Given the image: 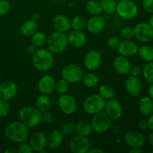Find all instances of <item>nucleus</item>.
I'll list each match as a JSON object with an SVG mask.
<instances>
[{"instance_id":"13","label":"nucleus","mask_w":153,"mask_h":153,"mask_svg":"<svg viewBox=\"0 0 153 153\" xmlns=\"http://www.w3.org/2000/svg\"><path fill=\"white\" fill-rule=\"evenodd\" d=\"M102 62L101 53L98 50L92 49L87 52L84 58V65L87 70L94 71L100 67Z\"/></svg>"},{"instance_id":"58","label":"nucleus","mask_w":153,"mask_h":153,"mask_svg":"<svg viewBox=\"0 0 153 153\" xmlns=\"http://www.w3.org/2000/svg\"><path fill=\"white\" fill-rule=\"evenodd\" d=\"M152 153H153V150H152Z\"/></svg>"},{"instance_id":"45","label":"nucleus","mask_w":153,"mask_h":153,"mask_svg":"<svg viewBox=\"0 0 153 153\" xmlns=\"http://www.w3.org/2000/svg\"><path fill=\"white\" fill-rule=\"evenodd\" d=\"M142 5L143 9L149 13H153V0H143Z\"/></svg>"},{"instance_id":"14","label":"nucleus","mask_w":153,"mask_h":153,"mask_svg":"<svg viewBox=\"0 0 153 153\" xmlns=\"http://www.w3.org/2000/svg\"><path fill=\"white\" fill-rule=\"evenodd\" d=\"M105 28V19L100 15L92 16L87 19L86 28L91 34H97L101 33Z\"/></svg>"},{"instance_id":"25","label":"nucleus","mask_w":153,"mask_h":153,"mask_svg":"<svg viewBox=\"0 0 153 153\" xmlns=\"http://www.w3.org/2000/svg\"><path fill=\"white\" fill-rule=\"evenodd\" d=\"M37 28H38V24L37 21L33 19H28L21 25L19 28V32L22 36L30 37L37 31Z\"/></svg>"},{"instance_id":"7","label":"nucleus","mask_w":153,"mask_h":153,"mask_svg":"<svg viewBox=\"0 0 153 153\" xmlns=\"http://www.w3.org/2000/svg\"><path fill=\"white\" fill-rule=\"evenodd\" d=\"M61 75V78L67 81L69 84H76L82 80L84 73L79 65L76 64H70L62 69Z\"/></svg>"},{"instance_id":"6","label":"nucleus","mask_w":153,"mask_h":153,"mask_svg":"<svg viewBox=\"0 0 153 153\" xmlns=\"http://www.w3.org/2000/svg\"><path fill=\"white\" fill-rule=\"evenodd\" d=\"M106 101L100 94H92L87 97L83 102V111L86 114L94 115L104 110Z\"/></svg>"},{"instance_id":"3","label":"nucleus","mask_w":153,"mask_h":153,"mask_svg":"<svg viewBox=\"0 0 153 153\" xmlns=\"http://www.w3.org/2000/svg\"><path fill=\"white\" fill-rule=\"evenodd\" d=\"M47 49L52 54H61L65 51L68 45L67 34L60 31H54L46 39Z\"/></svg>"},{"instance_id":"28","label":"nucleus","mask_w":153,"mask_h":153,"mask_svg":"<svg viewBox=\"0 0 153 153\" xmlns=\"http://www.w3.org/2000/svg\"><path fill=\"white\" fill-rule=\"evenodd\" d=\"M92 131L91 124L87 121H80L76 125V131L79 135L88 137L92 133Z\"/></svg>"},{"instance_id":"24","label":"nucleus","mask_w":153,"mask_h":153,"mask_svg":"<svg viewBox=\"0 0 153 153\" xmlns=\"http://www.w3.org/2000/svg\"><path fill=\"white\" fill-rule=\"evenodd\" d=\"M131 67V62L126 57L120 55L114 61V68L118 74L127 75L129 73Z\"/></svg>"},{"instance_id":"17","label":"nucleus","mask_w":153,"mask_h":153,"mask_svg":"<svg viewBox=\"0 0 153 153\" xmlns=\"http://www.w3.org/2000/svg\"><path fill=\"white\" fill-rule=\"evenodd\" d=\"M117 50L120 55L124 57H131L137 54L138 52V46L134 42L130 40H123L120 42V44L117 46Z\"/></svg>"},{"instance_id":"43","label":"nucleus","mask_w":153,"mask_h":153,"mask_svg":"<svg viewBox=\"0 0 153 153\" xmlns=\"http://www.w3.org/2000/svg\"><path fill=\"white\" fill-rule=\"evenodd\" d=\"M32 152L33 150L29 143H27L26 142L19 143V146L17 149L18 153H32Z\"/></svg>"},{"instance_id":"39","label":"nucleus","mask_w":153,"mask_h":153,"mask_svg":"<svg viewBox=\"0 0 153 153\" xmlns=\"http://www.w3.org/2000/svg\"><path fill=\"white\" fill-rule=\"evenodd\" d=\"M120 35L123 40H131L134 37V28L131 26H125L121 29Z\"/></svg>"},{"instance_id":"41","label":"nucleus","mask_w":153,"mask_h":153,"mask_svg":"<svg viewBox=\"0 0 153 153\" xmlns=\"http://www.w3.org/2000/svg\"><path fill=\"white\" fill-rule=\"evenodd\" d=\"M10 9V4L7 0H0V16L7 14Z\"/></svg>"},{"instance_id":"42","label":"nucleus","mask_w":153,"mask_h":153,"mask_svg":"<svg viewBox=\"0 0 153 153\" xmlns=\"http://www.w3.org/2000/svg\"><path fill=\"white\" fill-rule=\"evenodd\" d=\"M120 40L119 37H117V36H112L108 39L107 45L109 48L117 49L118 45L120 44Z\"/></svg>"},{"instance_id":"11","label":"nucleus","mask_w":153,"mask_h":153,"mask_svg":"<svg viewBox=\"0 0 153 153\" xmlns=\"http://www.w3.org/2000/svg\"><path fill=\"white\" fill-rule=\"evenodd\" d=\"M104 110L111 120H118L122 117L123 114L122 105L119 100L115 98L111 99L106 102Z\"/></svg>"},{"instance_id":"31","label":"nucleus","mask_w":153,"mask_h":153,"mask_svg":"<svg viewBox=\"0 0 153 153\" xmlns=\"http://www.w3.org/2000/svg\"><path fill=\"white\" fill-rule=\"evenodd\" d=\"M139 56L143 61L149 62L153 61V47L149 45H143L138 48Z\"/></svg>"},{"instance_id":"57","label":"nucleus","mask_w":153,"mask_h":153,"mask_svg":"<svg viewBox=\"0 0 153 153\" xmlns=\"http://www.w3.org/2000/svg\"><path fill=\"white\" fill-rule=\"evenodd\" d=\"M0 83H1V78H0Z\"/></svg>"},{"instance_id":"32","label":"nucleus","mask_w":153,"mask_h":153,"mask_svg":"<svg viewBox=\"0 0 153 153\" xmlns=\"http://www.w3.org/2000/svg\"><path fill=\"white\" fill-rule=\"evenodd\" d=\"M81 81H82V83L85 87L88 88H93L98 85L100 79H99V77L95 73H89L83 75Z\"/></svg>"},{"instance_id":"59","label":"nucleus","mask_w":153,"mask_h":153,"mask_svg":"<svg viewBox=\"0 0 153 153\" xmlns=\"http://www.w3.org/2000/svg\"><path fill=\"white\" fill-rule=\"evenodd\" d=\"M152 41H153V38H152Z\"/></svg>"},{"instance_id":"54","label":"nucleus","mask_w":153,"mask_h":153,"mask_svg":"<svg viewBox=\"0 0 153 153\" xmlns=\"http://www.w3.org/2000/svg\"><path fill=\"white\" fill-rule=\"evenodd\" d=\"M149 144H150L151 146L153 147V131L149 136Z\"/></svg>"},{"instance_id":"15","label":"nucleus","mask_w":153,"mask_h":153,"mask_svg":"<svg viewBox=\"0 0 153 153\" xmlns=\"http://www.w3.org/2000/svg\"><path fill=\"white\" fill-rule=\"evenodd\" d=\"M125 142L130 147H143L146 143V137L138 131H129L125 134Z\"/></svg>"},{"instance_id":"10","label":"nucleus","mask_w":153,"mask_h":153,"mask_svg":"<svg viewBox=\"0 0 153 153\" xmlns=\"http://www.w3.org/2000/svg\"><path fill=\"white\" fill-rule=\"evenodd\" d=\"M58 105L64 114L71 115L76 111L77 102L73 96L65 94L60 96L58 100Z\"/></svg>"},{"instance_id":"20","label":"nucleus","mask_w":153,"mask_h":153,"mask_svg":"<svg viewBox=\"0 0 153 153\" xmlns=\"http://www.w3.org/2000/svg\"><path fill=\"white\" fill-rule=\"evenodd\" d=\"M29 144L33 151L41 152L46 146V135L42 131L34 133L30 138Z\"/></svg>"},{"instance_id":"50","label":"nucleus","mask_w":153,"mask_h":153,"mask_svg":"<svg viewBox=\"0 0 153 153\" xmlns=\"http://www.w3.org/2000/svg\"><path fill=\"white\" fill-rule=\"evenodd\" d=\"M148 122V128H150L152 131H153V113L152 114L149 115V119L147 120Z\"/></svg>"},{"instance_id":"34","label":"nucleus","mask_w":153,"mask_h":153,"mask_svg":"<svg viewBox=\"0 0 153 153\" xmlns=\"http://www.w3.org/2000/svg\"><path fill=\"white\" fill-rule=\"evenodd\" d=\"M100 3L102 12H105L106 14H111L116 10V0H100Z\"/></svg>"},{"instance_id":"9","label":"nucleus","mask_w":153,"mask_h":153,"mask_svg":"<svg viewBox=\"0 0 153 153\" xmlns=\"http://www.w3.org/2000/svg\"><path fill=\"white\" fill-rule=\"evenodd\" d=\"M134 37L142 43H148L152 40L153 28L147 22H141L134 27Z\"/></svg>"},{"instance_id":"51","label":"nucleus","mask_w":153,"mask_h":153,"mask_svg":"<svg viewBox=\"0 0 153 153\" xmlns=\"http://www.w3.org/2000/svg\"><path fill=\"white\" fill-rule=\"evenodd\" d=\"M130 153H141L143 152V149L141 147H132L129 150Z\"/></svg>"},{"instance_id":"40","label":"nucleus","mask_w":153,"mask_h":153,"mask_svg":"<svg viewBox=\"0 0 153 153\" xmlns=\"http://www.w3.org/2000/svg\"><path fill=\"white\" fill-rule=\"evenodd\" d=\"M10 106L7 100L0 99V117H4L8 114Z\"/></svg>"},{"instance_id":"18","label":"nucleus","mask_w":153,"mask_h":153,"mask_svg":"<svg viewBox=\"0 0 153 153\" xmlns=\"http://www.w3.org/2000/svg\"><path fill=\"white\" fill-rule=\"evenodd\" d=\"M17 85L11 81H5L0 83V99L10 100L17 94Z\"/></svg>"},{"instance_id":"38","label":"nucleus","mask_w":153,"mask_h":153,"mask_svg":"<svg viewBox=\"0 0 153 153\" xmlns=\"http://www.w3.org/2000/svg\"><path fill=\"white\" fill-rule=\"evenodd\" d=\"M64 136H68L76 131V124L73 122H67L62 126L61 129Z\"/></svg>"},{"instance_id":"23","label":"nucleus","mask_w":153,"mask_h":153,"mask_svg":"<svg viewBox=\"0 0 153 153\" xmlns=\"http://www.w3.org/2000/svg\"><path fill=\"white\" fill-rule=\"evenodd\" d=\"M64 135L61 131L58 129L53 130L46 137V146L52 150L58 149L62 145Z\"/></svg>"},{"instance_id":"19","label":"nucleus","mask_w":153,"mask_h":153,"mask_svg":"<svg viewBox=\"0 0 153 153\" xmlns=\"http://www.w3.org/2000/svg\"><path fill=\"white\" fill-rule=\"evenodd\" d=\"M125 88L129 95L132 97H137L141 94L143 85L138 77L131 76L126 80Z\"/></svg>"},{"instance_id":"4","label":"nucleus","mask_w":153,"mask_h":153,"mask_svg":"<svg viewBox=\"0 0 153 153\" xmlns=\"http://www.w3.org/2000/svg\"><path fill=\"white\" fill-rule=\"evenodd\" d=\"M41 114L36 108L25 106L19 110V121L28 128H34L41 123Z\"/></svg>"},{"instance_id":"12","label":"nucleus","mask_w":153,"mask_h":153,"mask_svg":"<svg viewBox=\"0 0 153 153\" xmlns=\"http://www.w3.org/2000/svg\"><path fill=\"white\" fill-rule=\"evenodd\" d=\"M91 148V142L88 137L77 134L72 137L70 149L73 153H87Z\"/></svg>"},{"instance_id":"52","label":"nucleus","mask_w":153,"mask_h":153,"mask_svg":"<svg viewBox=\"0 0 153 153\" xmlns=\"http://www.w3.org/2000/svg\"><path fill=\"white\" fill-rule=\"evenodd\" d=\"M4 153H16L17 152V149H15L14 147H7V149H4Z\"/></svg>"},{"instance_id":"21","label":"nucleus","mask_w":153,"mask_h":153,"mask_svg":"<svg viewBox=\"0 0 153 153\" xmlns=\"http://www.w3.org/2000/svg\"><path fill=\"white\" fill-rule=\"evenodd\" d=\"M52 24L54 29L60 32L66 33L71 28V20L63 14H58L54 16Z\"/></svg>"},{"instance_id":"47","label":"nucleus","mask_w":153,"mask_h":153,"mask_svg":"<svg viewBox=\"0 0 153 153\" xmlns=\"http://www.w3.org/2000/svg\"><path fill=\"white\" fill-rule=\"evenodd\" d=\"M138 127L140 129H146L148 128V122L146 120H141L138 123Z\"/></svg>"},{"instance_id":"37","label":"nucleus","mask_w":153,"mask_h":153,"mask_svg":"<svg viewBox=\"0 0 153 153\" xmlns=\"http://www.w3.org/2000/svg\"><path fill=\"white\" fill-rule=\"evenodd\" d=\"M69 83L66 80L61 78V79H58V81H55V91L58 95L61 96L63 94H67L68 91Z\"/></svg>"},{"instance_id":"49","label":"nucleus","mask_w":153,"mask_h":153,"mask_svg":"<svg viewBox=\"0 0 153 153\" xmlns=\"http://www.w3.org/2000/svg\"><path fill=\"white\" fill-rule=\"evenodd\" d=\"M88 153H104V150L101 149L100 148L94 147V148H90L89 150L88 151Z\"/></svg>"},{"instance_id":"2","label":"nucleus","mask_w":153,"mask_h":153,"mask_svg":"<svg viewBox=\"0 0 153 153\" xmlns=\"http://www.w3.org/2000/svg\"><path fill=\"white\" fill-rule=\"evenodd\" d=\"M32 64L38 71H48L54 64L53 54L45 48L40 47L36 49L35 52L32 55Z\"/></svg>"},{"instance_id":"29","label":"nucleus","mask_w":153,"mask_h":153,"mask_svg":"<svg viewBox=\"0 0 153 153\" xmlns=\"http://www.w3.org/2000/svg\"><path fill=\"white\" fill-rule=\"evenodd\" d=\"M86 11L92 16L100 15L102 12L101 4L98 0H89L85 5Z\"/></svg>"},{"instance_id":"48","label":"nucleus","mask_w":153,"mask_h":153,"mask_svg":"<svg viewBox=\"0 0 153 153\" xmlns=\"http://www.w3.org/2000/svg\"><path fill=\"white\" fill-rule=\"evenodd\" d=\"M35 51H36V47L34 46H33L32 44H31V45H29V46H27L26 52L28 54L33 55V54L35 52Z\"/></svg>"},{"instance_id":"22","label":"nucleus","mask_w":153,"mask_h":153,"mask_svg":"<svg viewBox=\"0 0 153 153\" xmlns=\"http://www.w3.org/2000/svg\"><path fill=\"white\" fill-rule=\"evenodd\" d=\"M68 43L73 47L81 48L85 45L87 42V37L82 31L73 30L67 34Z\"/></svg>"},{"instance_id":"55","label":"nucleus","mask_w":153,"mask_h":153,"mask_svg":"<svg viewBox=\"0 0 153 153\" xmlns=\"http://www.w3.org/2000/svg\"><path fill=\"white\" fill-rule=\"evenodd\" d=\"M33 19H34V20H38L39 19H40V14H39L38 13H34V14H33Z\"/></svg>"},{"instance_id":"56","label":"nucleus","mask_w":153,"mask_h":153,"mask_svg":"<svg viewBox=\"0 0 153 153\" xmlns=\"http://www.w3.org/2000/svg\"><path fill=\"white\" fill-rule=\"evenodd\" d=\"M148 23L152 26V28H153V13H152V15H151L150 17H149V22H148Z\"/></svg>"},{"instance_id":"27","label":"nucleus","mask_w":153,"mask_h":153,"mask_svg":"<svg viewBox=\"0 0 153 153\" xmlns=\"http://www.w3.org/2000/svg\"><path fill=\"white\" fill-rule=\"evenodd\" d=\"M138 108L142 114L149 116L153 113V100L149 97H142L139 101Z\"/></svg>"},{"instance_id":"30","label":"nucleus","mask_w":153,"mask_h":153,"mask_svg":"<svg viewBox=\"0 0 153 153\" xmlns=\"http://www.w3.org/2000/svg\"><path fill=\"white\" fill-rule=\"evenodd\" d=\"M31 44L36 48H40L46 43V35L43 31H37L31 36Z\"/></svg>"},{"instance_id":"44","label":"nucleus","mask_w":153,"mask_h":153,"mask_svg":"<svg viewBox=\"0 0 153 153\" xmlns=\"http://www.w3.org/2000/svg\"><path fill=\"white\" fill-rule=\"evenodd\" d=\"M53 120V116L51 113L46 111L41 114V123L45 125H49Z\"/></svg>"},{"instance_id":"46","label":"nucleus","mask_w":153,"mask_h":153,"mask_svg":"<svg viewBox=\"0 0 153 153\" xmlns=\"http://www.w3.org/2000/svg\"><path fill=\"white\" fill-rule=\"evenodd\" d=\"M129 73L131 74V76H134V77H139L142 75V69L138 66H134L131 67L130 69Z\"/></svg>"},{"instance_id":"35","label":"nucleus","mask_w":153,"mask_h":153,"mask_svg":"<svg viewBox=\"0 0 153 153\" xmlns=\"http://www.w3.org/2000/svg\"><path fill=\"white\" fill-rule=\"evenodd\" d=\"M87 20L82 16H76L71 20V28L73 30L82 31L86 28Z\"/></svg>"},{"instance_id":"8","label":"nucleus","mask_w":153,"mask_h":153,"mask_svg":"<svg viewBox=\"0 0 153 153\" xmlns=\"http://www.w3.org/2000/svg\"><path fill=\"white\" fill-rule=\"evenodd\" d=\"M91 124L93 131L102 134V133L106 132L110 128L111 120L105 112V111H102L94 114Z\"/></svg>"},{"instance_id":"36","label":"nucleus","mask_w":153,"mask_h":153,"mask_svg":"<svg viewBox=\"0 0 153 153\" xmlns=\"http://www.w3.org/2000/svg\"><path fill=\"white\" fill-rule=\"evenodd\" d=\"M142 75L146 82L153 83V61H149L145 64L142 69Z\"/></svg>"},{"instance_id":"53","label":"nucleus","mask_w":153,"mask_h":153,"mask_svg":"<svg viewBox=\"0 0 153 153\" xmlns=\"http://www.w3.org/2000/svg\"><path fill=\"white\" fill-rule=\"evenodd\" d=\"M148 94H149V97L153 100V83L151 84L148 88Z\"/></svg>"},{"instance_id":"33","label":"nucleus","mask_w":153,"mask_h":153,"mask_svg":"<svg viewBox=\"0 0 153 153\" xmlns=\"http://www.w3.org/2000/svg\"><path fill=\"white\" fill-rule=\"evenodd\" d=\"M99 94L105 100H108L115 98V92L111 86L108 85H102L99 88Z\"/></svg>"},{"instance_id":"5","label":"nucleus","mask_w":153,"mask_h":153,"mask_svg":"<svg viewBox=\"0 0 153 153\" xmlns=\"http://www.w3.org/2000/svg\"><path fill=\"white\" fill-rule=\"evenodd\" d=\"M115 12L121 19L128 20L137 16L138 7L132 0H120L117 2Z\"/></svg>"},{"instance_id":"26","label":"nucleus","mask_w":153,"mask_h":153,"mask_svg":"<svg viewBox=\"0 0 153 153\" xmlns=\"http://www.w3.org/2000/svg\"><path fill=\"white\" fill-rule=\"evenodd\" d=\"M35 105L36 108L41 113L49 111L52 107V100L49 95L41 94L36 100Z\"/></svg>"},{"instance_id":"16","label":"nucleus","mask_w":153,"mask_h":153,"mask_svg":"<svg viewBox=\"0 0 153 153\" xmlns=\"http://www.w3.org/2000/svg\"><path fill=\"white\" fill-rule=\"evenodd\" d=\"M55 80L50 75H45L39 79L37 89L41 94L50 95L55 91Z\"/></svg>"},{"instance_id":"1","label":"nucleus","mask_w":153,"mask_h":153,"mask_svg":"<svg viewBox=\"0 0 153 153\" xmlns=\"http://www.w3.org/2000/svg\"><path fill=\"white\" fill-rule=\"evenodd\" d=\"M4 135L14 143L26 142L28 138V128L20 121L12 122L7 124L4 128Z\"/></svg>"}]
</instances>
